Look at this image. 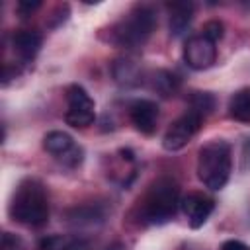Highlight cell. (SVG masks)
<instances>
[{
    "mask_svg": "<svg viewBox=\"0 0 250 250\" xmlns=\"http://www.w3.org/2000/svg\"><path fill=\"white\" fill-rule=\"evenodd\" d=\"M10 217L25 227H41L49 219V197L45 186L35 178L21 180L10 199Z\"/></svg>",
    "mask_w": 250,
    "mask_h": 250,
    "instance_id": "6da1fadb",
    "label": "cell"
},
{
    "mask_svg": "<svg viewBox=\"0 0 250 250\" xmlns=\"http://www.w3.org/2000/svg\"><path fill=\"white\" fill-rule=\"evenodd\" d=\"M180 205V188L172 178H158L139 201V221L143 225H164L174 219Z\"/></svg>",
    "mask_w": 250,
    "mask_h": 250,
    "instance_id": "7a4b0ae2",
    "label": "cell"
},
{
    "mask_svg": "<svg viewBox=\"0 0 250 250\" xmlns=\"http://www.w3.org/2000/svg\"><path fill=\"white\" fill-rule=\"evenodd\" d=\"M232 172V148L223 139H213L205 143L197 152V178L199 182L219 191L227 186Z\"/></svg>",
    "mask_w": 250,
    "mask_h": 250,
    "instance_id": "3957f363",
    "label": "cell"
},
{
    "mask_svg": "<svg viewBox=\"0 0 250 250\" xmlns=\"http://www.w3.org/2000/svg\"><path fill=\"white\" fill-rule=\"evenodd\" d=\"M154 25V10L148 4H137L127 12V16L109 27V41L123 49H139L148 41Z\"/></svg>",
    "mask_w": 250,
    "mask_h": 250,
    "instance_id": "277c9868",
    "label": "cell"
},
{
    "mask_svg": "<svg viewBox=\"0 0 250 250\" xmlns=\"http://www.w3.org/2000/svg\"><path fill=\"white\" fill-rule=\"evenodd\" d=\"M96 119V105L90 94L78 86L70 84L66 88V111H64V121L74 127V129H86L94 123Z\"/></svg>",
    "mask_w": 250,
    "mask_h": 250,
    "instance_id": "5b68a950",
    "label": "cell"
},
{
    "mask_svg": "<svg viewBox=\"0 0 250 250\" xmlns=\"http://www.w3.org/2000/svg\"><path fill=\"white\" fill-rule=\"evenodd\" d=\"M203 119L205 117L201 113L193 111V109H188L186 113H182L166 129V133L162 137V146L166 150H180V148H184L195 137V133L199 131Z\"/></svg>",
    "mask_w": 250,
    "mask_h": 250,
    "instance_id": "8992f818",
    "label": "cell"
},
{
    "mask_svg": "<svg viewBox=\"0 0 250 250\" xmlns=\"http://www.w3.org/2000/svg\"><path fill=\"white\" fill-rule=\"evenodd\" d=\"M43 148L53 154L57 160H61L68 168H76L82 164L84 152L74 143V139L64 131H49L43 137Z\"/></svg>",
    "mask_w": 250,
    "mask_h": 250,
    "instance_id": "52a82bcc",
    "label": "cell"
},
{
    "mask_svg": "<svg viewBox=\"0 0 250 250\" xmlns=\"http://www.w3.org/2000/svg\"><path fill=\"white\" fill-rule=\"evenodd\" d=\"M217 43L205 35H191L184 45V61L191 70H207L217 61Z\"/></svg>",
    "mask_w": 250,
    "mask_h": 250,
    "instance_id": "ba28073f",
    "label": "cell"
},
{
    "mask_svg": "<svg viewBox=\"0 0 250 250\" xmlns=\"http://www.w3.org/2000/svg\"><path fill=\"white\" fill-rule=\"evenodd\" d=\"M180 205H182V211L191 229L203 227L215 209V201L201 191H189L188 195H184Z\"/></svg>",
    "mask_w": 250,
    "mask_h": 250,
    "instance_id": "9c48e42d",
    "label": "cell"
},
{
    "mask_svg": "<svg viewBox=\"0 0 250 250\" xmlns=\"http://www.w3.org/2000/svg\"><path fill=\"white\" fill-rule=\"evenodd\" d=\"M158 104L146 98H139L135 102H131L129 105V117L131 123L135 125L137 131H141L143 135H152L158 123Z\"/></svg>",
    "mask_w": 250,
    "mask_h": 250,
    "instance_id": "30bf717a",
    "label": "cell"
},
{
    "mask_svg": "<svg viewBox=\"0 0 250 250\" xmlns=\"http://www.w3.org/2000/svg\"><path fill=\"white\" fill-rule=\"evenodd\" d=\"M41 43H43V37L39 31L35 29H20L12 35V47H14V53L18 55L20 61L23 62H29L35 59V55L39 53L41 49Z\"/></svg>",
    "mask_w": 250,
    "mask_h": 250,
    "instance_id": "8fae6325",
    "label": "cell"
},
{
    "mask_svg": "<svg viewBox=\"0 0 250 250\" xmlns=\"http://www.w3.org/2000/svg\"><path fill=\"white\" fill-rule=\"evenodd\" d=\"M168 12H170V33L174 37H178L191 23L193 4L191 2H172V4H168Z\"/></svg>",
    "mask_w": 250,
    "mask_h": 250,
    "instance_id": "7c38bea8",
    "label": "cell"
},
{
    "mask_svg": "<svg viewBox=\"0 0 250 250\" xmlns=\"http://www.w3.org/2000/svg\"><path fill=\"white\" fill-rule=\"evenodd\" d=\"M229 117L240 123H250V86L236 90L229 100Z\"/></svg>",
    "mask_w": 250,
    "mask_h": 250,
    "instance_id": "4fadbf2b",
    "label": "cell"
},
{
    "mask_svg": "<svg viewBox=\"0 0 250 250\" xmlns=\"http://www.w3.org/2000/svg\"><path fill=\"white\" fill-rule=\"evenodd\" d=\"M113 76H115V80L119 82V84H137L139 82V78H141V72H139V68H137V64L133 62V61H129V59H119V61H115V64H113Z\"/></svg>",
    "mask_w": 250,
    "mask_h": 250,
    "instance_id": "5bb4252c",
    "label": "cell"
},
{
    "mask_svg": "<svg viewBox=\"0 0 250 250\" xmlns=\"http://www.w3.org/2000/svg\"><path fill=\"white\" fill-rule=\"evenodd\" d=\"M178 84H180V80H178L172 72H168V70H158V72L154 74V78H152L154 90H158L162 96L174 94V92L178 90Z\"/></svg>",
    "mask_w": 250,
    "mask_h": 250,
    "instance_id": "9a60e30c",
    "label": "cell"
},
{
    "mask_svg": "<svg viewBox=\"0 0 250 250\" xmlns=\"http://www.w3.org/2000/svg\"><path fill=\"white\" fill-rule=\"evenodd\" d=\"M189 109L201 113L203 117H207L213 109H215V98L209 92H193V96L189 98Z\"/></svg>",
    "mask_w": 250,
    "mask_h": 250,
    "instance_id": "2e32d148",
    "label": "cell"
},
{
    "mask_svg": "<svg viewBox=\"0 0 250 250\" xmlns=\"http://www.w3.org/2000/svg\"><path fill=\"white\" fill-rule=\"evenodd\" d=\"M68 240L61 234H51L39 240V250H64Z\"/></svg>",
    "mask_w": 250,
    "mask_h": 250,
    "instance_id": "e0dca14e",
    "label": "cell"
},
{
    "mask_svg": "<svg viewBox=\"0 0 250 250\" xmlns=\"http://www.w3.org/2000/svg\"><path fill=\"white\" fill-rule=\"evenodd\" d=\"M223 31H225V25H223L219 20H211V21H207V23L203 25L201 35H205L207 39H211V41L217 43V41L223 37Z\"/></svg>",
    "mask_w": 250,
    "mask_h": 250,
    "instance_id": "ac0fdd59",
    "label": "cell"
},
{
    "mask_svg": "<svg viewBox=\"0 0 250 250\" xmlns=\"http://www.w3.org/2000/svg\"><path fill=\"white\" fill-rule=\"evenodd\" d=\"M39 6H41L39 0H20V2L16 4V10L25 18V16H31Z\"/></svg>",
    "mask_w": 250,
    "mask_h": 250,
    "instance_id": "d6986e66",
    "label": "cell"
},
{
    "mask_svg": "<svg viewBox=\"0 0 250 250\" xmlns=\"http://www.w3.org/2000/svg\"><path fill=\"white\" fill-rule=\"evenodd\" d=\"M64 250H92V246L84 238H72V240H68V244H66Z\"/></svg>",
    "mask_w": 250,
    "mask_h": 250,
    "instance_id": "ffe728a7",
    "label": "cell"
},
{
    "mask_svg": "<svg viewBox=\"0 0 250 250\" xmlns=\"http://www.w3.org/2000/svg\"><path fill=\"white\" fill-rule=\"evenodd\" d=\"M221 250H250L242 240H234V238H230V240H225L223 244H221Z\"/></svg>",
    "mask_w": 250,
    "mask_h": 250,
    "instance_id": "44dd1931",
    "label": "cell"
},
{
    "mask_svg": "<svg viewBox=\"0 0 250 250\" xmlns=\"http://www.w3.org/2000/svg\"><path fill=\"white\" fill-rule=\"evenodd\" d=\"M104 250H127V246L123 244V242H119V240H115V242H111V244H107Z\"/></svg>",
    "mask_w": 250,
    "mask_h": 250,
    "instance_id": "7402d4cb",
    "label": "cell"
}]
</instances>
